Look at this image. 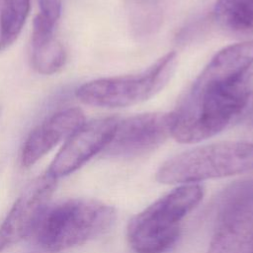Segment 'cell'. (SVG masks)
I'll return each instance as SVG.
<instances>
[{
	"instance_id": "6",
	"label": "cell",
	"mask_w": 253,
	"mask_h": 253,
	"mask_svg": "<svg viewBox=\"0 0 253 253\" xmlns=\"http://www.w3.org/2000/svg\"><path fill=\"white\" fill-rule=\"evenodd\" d=\"M208 253H253V177L235 181L219 194Z\"/></svg>"
},
{
	"instance_id": "7",
	"label": "cell",
	"mask_w": 253,
	"mask_h": 253,
	"mask_svg": "<svg viewBox=\"0 0 253 253\" xmlns=\"http://www.w3.org/2000/svg\"><path fill=\"white\" fill-rule=\"evenodd\" d=\"M48 172L32 180L18 197L0 225V252L36 230L56 187Z\"/></svg>"
},
{
	"instance_id": "10",
	"label": "cell",
	"mask_w": 253,
	"mask_h": 253,
	"mask_svg": "<svg viewBox=\"0 0 253 253\" xmlns=\"http://www.w3.org/2000/svg\"><path fill=\"white\" fill-rule=\"evenodd\" d=\"M84 123V114L79 108H67L48 117L26 138L21 151L22 165L33 166Z\"/></svg>"
},
{
	"instance_id": "12",
	"label": "cell",
	"mask_w": 253,
	"mask_h": 253,
	"mask_svg": "<svg viewBox=\"0 0 253 253\" xmlns=\"http://www.w3.org/2000/svg\"><path fill=\"white\" fill-rule=\"evenodd\" d=\"M30 9L31 0H0V52L18 39Z\"/></svg>"
},
{
	"instance_id": "1",
	"label": "cell",
	"mask_w": 253,
	"mask_h": 253,
	"mask_svg": "<svg viewBox=\"0 0 253 253\" xmlns=\"http://www.w3.org/2000/svg\"><path fill=\"white\" fill-rule=\"evenodd\" d=\"M253 107V68L232 75L211 60L172 112L171 135L195 143L217 134Z\"/></svg>"
},
{
	"instance_id": "3",
	"label": "cell",
	"mask_w": 253,
	"mask_h": 253,
	"mask_svg": "<svg viewBox=\"0 0 253 253\" xmlns=\"http://www.w3.org/2000/svg\"><path fill=\"white\" fill-rule=\"evenodd\" d=\"M115 209L94 199H70L48 208L36 228L39 244L58 252L92 240L114 223Z\"/></svg>"
},
{
	"instance_id": "11",
	"label": "cell",
	"mask_w": 253,
	"mask_h": 253,
	"mask_svg": "<svg viewBox=\"0 0 253 253\" xmlns=\"http://www.w3.org/2000/svg\"><path fill=\"white\" fill-rule=\"evenodd\" d=\"M212 15L216 24L229 33H253V0H217Z\"/></svg>"
},
{
	"instance_id": "4",
	"label": "cell",
	"mask_w": 253,
	"mask_h": 253,
	"mask_svg": "<svg viewBox=\"0 0 253 253\" xmlns=\"http://www.w3.org/2000/svg\"><path fill=\"white\" fill-rule=\"evenodd\" d=\"M253 170V143L224 141L198 146L166 160L156 172L162 184H191Z\"/></svg>"
},
{
	"instance_id": "2",
	"label": "cell",
	"mask_w": 253,
	"mask_h": 253,
	"mask_svg": "<svg viewBox=\"0 0 253 253\" xmlns=\"http://www.w3.org/2000/svg\"><path fill=\"white\" fill-rule=\"evenodd\" d=\"M201 184H182L133 215L126 226V239L136 253H165L182 230L183 219L204 197Z\"/></svg>"
},
{
	"instance_id": "8",
	"label": "cell",
	"mask_w": 253,
	"mask_h": 253,
	"mask_svg": "<svg viewBox=\"0 0 253 253\" xmlns=\"http://www.w3.org/2000/svg\"><path fill=\"white\" fill-rule=\"evenodd\" d=\"M172 126V113H145L119 121L104 151L115 157H133L147 153L171 135Z\"/></svg>"
},
{
	"instance_id": "13",
	"label": "cell",
	"mask_w": 253,
	"mask_h": 253,
	"mask_svg": "<svg viewBox=\"0 0 253 253\" xmlns=\"http://www.w3.org/2000/svg\"><path fill=\"white\" fill-rule=\"evenodd\" d=\"M31 61L33 68L42 75L57 73L65 64L66 52L54 36L31 41Z\"/></svg>"
},
{
	"instance_id": "14",
	"label": "cell",
	"mask_w": 253,
	"mask_h": 253,
	"mask_svg": "<svg viewBox=\"0 0 253 253\" xmlns=\"http://www.w3.org/2000/svg\"><path fill=\"white\" fill-rule=\"evenodd\" d=\"M40 6L39 15L55 24L60 18L62 0H38Z\"/></svg>"
},
{
	"instance_id": "9",
	"label": "cell",
	"mask_w": 253,
	"mask_h": 253,
	"mask_svg": "<svg viewBox=\"0 0 253 253\" xmlns=\"http://www.w3.org/2000/svg\"><path fill=\"white\" fill-rule=\"evenodd\" d=\"M118 123L119 119L116 117H105L84 123L65 139L47 172L57 179L80 168L107 147Z\"/></svg>"
},
{
	"instance_id": "5",
	"label": "cell",
	"mask_w": 253,
	"mask_h": 253,
	"mask_svg": "<svg viewBox=\"0 0 253 253\" xmlns=\"http://www.w3.org/2000/svg\"><path fill=\"white\" fill-rule=\"evenodd\" d=\"M175 65L176 53L168 52L139 73L86 82L77 88L75 95L83 104L94 107L135 105L158 93L170 80Z\"/></svg>"
}]
</instances>
